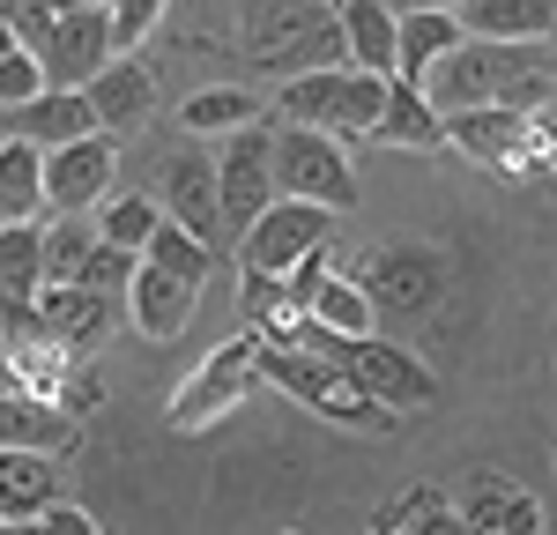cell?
Returning <instances> with one entry per match:
<instances>
[{
	"label": "cell",
	"mask_w": 557,
	"mask_h": 535,
	"mask_svg": "<svg viewBox=\"0 0 557 535\" xmlns=\"http://www.w3.org/2000/svg\"><path fill=\"white\" fill-rule=\"evenodd\" d=\"M238 38L260 75H305V67H349L335 0H238Z\"/></svg>",
	"instance_id": "6da1fadb"
},
{
	"label": "cell",
	"mask_w": 557,
	"mask_h": 535,
	"mask_svg": "<svg viewBox=\"0 0 557 535\" xmlns=\"http://www.w3.org/2000/svg\"><path fill=\"white\" fill-rule=\"evenodd\" d=\"M260 380H275L290 401H305L312 416H335V424H349V432H394V424H401L394 409H380V401L349 380L343 364L305 357V350H290V343H260Z\"/></svg>",
	"instance_id": "7a4b0ae2"
},
{
	"label": "cell",
	"mask_w": 557,
	"mask_h": 535,
	"mask_svg": "<svg viewBox=\"0 0 557 535\" xmlns=\"http://www.w3.org/2000/svg\"><path fill=\"white\" fill-rule=\"evenodd\" d=\"M268 172H275V194H290V201H320L335 216L357 209V172H349L343 141L320 127H275L268 134Z\"/></svg>",
	"instance_id": "3957f363"
},
{
	"label": "cell",
	"mask_w": 557,
	"mask_h": 535,
	"mask_svg": "<svg viewBox=\"0 0 557 535\" xmlns=\"http://www.w3.org/2000/svg\"><path fill=\"white\" fill-rule=\"evenodd\" d=\"M446 149H461L469 164H491L506 178H528V172H543V157H550V127L535 112L469 104V112H446Z\"/></svg>",
	"instance_id": "277c9868"
},
{
	"label": "cell",
	"mask_w": 557,
	"mask_h": 535,
	"mask_svg": "<svg viewBox=\"0 0 557 535\" xmlns=\"http://www.w3.org/2000/svg\"><path fill=\"white\" fill-rule=\"evenodd\" d=\"M253 387H260V335L215 343V350L194 364V380L172 395V432H209L215 416H231Z\"/></svg>",
	"instance_id": "5b68a950"
},
{
	"label": "cell",
	"mask_w": 557,
	"mask_h": 535,
	"mask_svg": "<svg viewBox=\"0 0 557 535\" xmlns=\"http://www.w3.org/2000/svg\"><path fill=\"white\" fill-rule=\"evenodd\" d=\"M312 246H335V209L320 201H290L275 194L246 231H238V268H260V275H283L290 261H305Z\"/></svg>",
	"instance_id": "8992f818"
},
{
	"label": "cell",
	"mask_w": 557,
	"mask_h": 535,
	"mask_svg": "<svg viewBox=\"0 0 557 535\" xmlns=\"http://www.w3.org/2000/svg\"><path fill=\"white\" fill-rule=\"evenodd\" d=\"M357 290H364V298H372V312H386V320H424V312L438 306V290H446V268H438V253H431V246L394 238V246H380V253H372V268L357 275Z\"/></svg>",
	"instance_id": "52a82bcc"
},
{
	"label": "cell",
	"mask_w": 557,
	"mask_h": 535,
	"mask_svg": "<svg viewBox=\"0 0 557 535\" xmlns=\"http://www.w3.org/2000/svg\"><path fill=\"white\" fill-rule=\"evenodd\" d=\"M483 45V104H506V112H535L557 97V38H520V45Z\"/></svg>",
	"instance_id": "ba28073f"
},
{
	"label": "cell",
	"mask_w": 557,
	"mask_h": 535,
	"mask_svg": "<svg viewBox=\"0 0 557 535\" xmlns=\"http://www.w3.org/2000/svg\"><path fill=\"white\" fill-rule=\"evenodd\" d=\"M268 134L275 127H238L215 157V216H223V238H238L246 223L275 201V172H268Z\"/></svg>",
	"instance_id": "9c48e42d"
},
{
	"label": "cell",
	"mask_w": 557,
	"mask_h": 535,
	"mask_svg": "<svg viewBox=\"0 0 557 535\" xmlns=\"http://www.w3.org/2000/svg\"><path fill=\"white\" fill-rule=\"evenodd\" d=\"M343 372L364 387V395L380 401V409H424L438 395V380H431V364L409 343H386V335H357L343 350Z\"/></svg>",
	"instance_id": "30bf717a"
},
{
	"label": "cell",
	"mask_w": 557,
	"mask_h": 535,
	"mask_svg": "<svg viewBox=\"0 0 557 535\" xmlns=\"http://www.w3.org/2000/svg\"><path fill=\"white\" fill-rule=\"evenodd\" d=\"M38 320L67 357H97L127 327V298H104V290H83V283H38Z\"/></svg>",
	"instance_id": "8fae6325"
},
{
	"label": "cell",
	"mask_w": 557,
	"mask_h": 535,
	"mask_svg": "<svg viewBox=\"0 0 557 535\" xmlns=\"http://www.w3.org/2000/svg\"><path fill=\"white\" fill-rule=\"evenodd\" d=\"M112 172H120L112 134H83V141L45 149V209H52V216H89V209L112 194Z\"/></svg>",
	"instance_id": "7c38bea8"
},
{
	"label": "cell",
	"mask_w": 557,
	"mask_h": 535,
	"mask_svg": "<svg viewBox=\"0 0 557 535\" xmlns=\"http://www.w3.org/2000/svg\"><path fill=\"white\" fill-rule=\"evenodd\" d=\"M104 60H112V23H104V0L52 15V30H45V45H38L45 89H83Z\"/></svg>",
	"instance_id": "4fadbf2b"
},
{
	"label": "cell",
	"mask_w": 557,
	"mask_h": 535,
	"mask_svg": "<svg viewBox=\"0 0 557 535\" xmlns=\"http://www.w3.org/2000/svg\"><path fill=\"white\" fill-rule=\"evenodd\" d=\"M454 513H461V535H543L535 490H520L498 469H469L454 490Z\"/></svg>",
	"instance_id": "5bb4252c"
},
{
	"label": "cell",
	"mask_w": 557,
	"mask_h": 535,
	"mask_svg": "<svg viewBox=\"0 0 557 535\" xmlns=\"http://www.w3.org/2000/svg\"><path fill=\"white\" fill-rule=\"evenodd\" d=\"M157 209H164L172 223H186L201 246H223V216H215V157H201V149L164 157V172H157Z\"/></svg>",
	"instance_id": "9a60e30c"
},
{
	"label": "cell",
	"mask_w": 557,
	"mask_h": 535,
	"mask_svg": "<svg viewBox=\"0 0 557 535\" xmlns=\"http://www.w3.org/2000/svg\"><path fill=\"white\" fill-rule=\"evenodd\" d=\"M83 97H89V112H97L104 134H134L149 112H157V75H149L134 52H112V60L83 83Z\"/></svg>",
	"instance_id": "2e32d148"
},
{
	"label": "cell",
	"mask_w": 557,
	"mask_h": 535,
	"mask_svg": "<svg viewBox=\"0 0 557 535\" xmlns=\"http://www.w3.org/2000/svg\"><path fill=\"white\" fill-rule=\"evenodd\" d=\"M194 312H201V290H186L178 275H164V268L134 261V283H127L134 335H149V343H178V335L194 327Z\"/></svg>",
	"instance_id": "e0dca14e"
},
{
	"label": "cell",
	"mask_w": 557,
	"mask_h": 535,
	"mask_svg": "<svg viewBox=\"0 0 557 535\" xmlns=\"http://www.w3.org/2000/svg\"><path fill=\"white\" fill-rule=\"evenodd\" d=\"M8 134L30 141V149H60V141H83V134H104V127H97L83 89H38L30 104L8 112Z\"/></svg>",
	"instance_id": "ac0fdd59"
},
{
	"label": "cell",
	"mask_w": 557,
	"mask_h": 535,
	"mask_svg": "<svg viewBox=\"0 0 557 535\" xmlns=\"http://www.w3.org/2000/svg\"><path fill=\"white\" fill-rule=\"evenodd\" d=\"M0 446H30V453H75L83 446V424L67 416V409H52V401L23 395V387H8L0 395Z\"/></svg>",
	"instance_id": "d6986e66"
},
{
	"label": "cell",
	"mask_w": 557,
	"mask_h": 535,
	"mask_svg": "<svg viewBox=\"0 0 557 535\" xmlns=\"http://www.w3.org/2000/svg\"><path fill=\"white\" fill-rule=\"evenodd\" d=\"M461 38L520 45V38H557V0H454Z\"/></svg>",
	"instance_id": "ffe728a7"
},
{
	"label": "cell",
	"mask_w": 557,
	"mask_h": 535,
	"mask_svg": "<svg viewBox=\"0 0 557 535\" xmlns=\"http://www.w3.org/2000/svg\"><path fill=\"white\" fill-rule=\"evenodd\" d=\"M372 141L386 149H446V112H431V97L417 83H401V75H386V104H380V127Z\"/></svg>",
	"instance_id": "44dd1931"
},
{
	"label": "cell",
	"mask_w": 557,
	"mask_h": 535,
	"mask_svg": "<svg viewBox=\"0 0 557 535\" xmlns=\"http://www.w3.org/2000/svg\"><path fill=\"white\" fill-rule=\"evenodd\" d=\"M238 306H246V335H260V343H298L305 320H312L290 298V283L283 275H260V268H238Z\"/></svg>",
	"instance_id": "7402d4cb"
},
{
	"label": "cell",
	"mask_w": 557,
	"mask_h": 535,
	"mask_svg": "<svg viewBox=\"0 0 557 535\" xmlns=\"http://www.w3.org/2000/svg\"><path fill=\"white\" fill-rule=\"evenodd\" d=\"M52 498H60V469H52V453L0 446V521H38Z\"/></svg>",
	"instance_id": "603a6c76"
},
{
	"label": "cell",
	"mask_w": 557,
	"mask_h": 535,
	"mask_svg": "<svg viewBox=\"0 0 557 535\" xmlns=\"http://www.w3.org/2000/svg\"><path fill=\"white\" fill-rule=\"evenodd\" d=\"M454 45H461L454 8H409V15H394V67H386V75L424 83V67L438 60V52H454Z\"/></svg>",
	"instance_id": "cb8c5ba5"
},
{
	"label": "cell",
	"mask_w": 557,
	"mask_h": 535,
	"mask_svg": "<svg viewBox=\"0 0 557 535\" xmlns=\"http://www.w3.org/2000/svg\"><path fill=\"white\" fill-rule=\"evenodd\" d=\"M45 216V149L0 141V223H38Z\"/></svg>",
	"instance_id": "d4e9b609"
},
{
	"label": "cell",
	"mask_w": 557,
	"mask_h": 535,
	"mask_svg": "<svg viewBox=\"0 0 557 535\" xmlns=\"http://www.w3.org/2000/svg\"><path fill=\"white\" fill-rule=\"evenodd\" d=\"M335 23H343L349 67H372V75L394 67V8L386 0H335Z\"/></svg>",
	"instance_id": "484cf974"
},
{
	"label": "cell",
	"mask_w": 557,
	"mask_h": 535,
	"mask_svg": "<svg viewBox=\"0 0 557 535\" xmlns=\"http://www.w3.org/2000/svg\"><path fill=\"white\" fill-rule=\"evenodd\" d=\"M141 261L164 268V275H178L186 290H209V275H215V246H201V238H194L186 223L157 216V231L141 238Z\"/></svg>",
	"instance_id": "4316f807"
},
{
	"label": "cell",
	"mask_w": 557,
	"mask_h": 535,
	"mask_svg": "<svg viewBox=\"0 0 557 535\" xmlns=\"http://www.w3.org/2000/svg\"><path fill=\"white\" fill-rule=\"evenodd\" d=\"M305 312H312V327H327V335H343V343H357V335H372V298L357 290V275H343V268H327L320 275V290L305 298Z\"/></svg>",
	"instance_id": "83f0119b"
},
{
	"label": "cell",
	"mask_w": 557,
	"mask_h": 535,
	"mask_svg": "<svg viewBox=\"0 0 557 535\" xmlns=\"http://www.w3.org/2000/svg\"><path fill=\"white\" fill-rule=\"evenodd\" d=\"M335 97H343V67H305V75H283L275 89V112L283 127H335Z\"/></svg>",
	"instance_id": "f1b7e54d"
},
{
	"label": "cell",
	"mask_w": 557,
	"mask_h": 535,
	"mask_svg": "<svg viewBox=\"0 0 557 535\" xmlns=\"http://www.w3.org/2000/svg\"><path fill=\"white\" fill-rule=\"evenodd\" d=\"M178 120H186V134L201 141V134H238V127H253V120H260V104H253V89L215 83V89H194Z\"/></svg>",
	"instance_id": "f546056e"
},
{
	"label": "cell",
	"mask_w": 557,
	"mask_h": 535,
	"mask_svg": "<svg viewBox=\"0 0 557 535\" xmlns=\"http://www.w3.org/2000/svg\"><path fill=\"white\" fill-rule=\"evenodd\" d=\"M380 104H386V75L372 67H343V97H335V141H372L380 127Z\"/></svg>",
	"instance_id": "4dcf8cb0"
},
{
	"label": "cell",
	"mask_w": 557,
	"mask_h": 535,
	"mask_svg": "<svg viewBox=\"0 0 557 535\" xmlns=\"http://www.w3.org/2000/svg\"><path fill=\"white\" fill-rule=\"evenodd\" d=\"M372 535H461V513L438 490H401L380 521H372Z\"/></svg>",
	"instance_id": "1f68e13d"
},
{
	"label": "cell",
	"mask_w": 557,
	"mask_h": 535,
	"mask_svg": "<svg viewBox=\"0 0 557 535\" xmlns=\"http://www.w3.org/2000/svg\"><path fill=\"white\" fill-rule=\"evenodd\" d=\"M45 283V223H0V290H38Z\"/></svg>",
	"instance_id": "d6a6232c"
},
{
	"label": "cell",
	"mask_w": 557,
	"mask_h": 535,
	"mask_svg": "<svg viewBox=\"0 0 557 535\" xmlns=\"http://www.w3.org/2000/svg\"><path fill=\"white\" fill-rule=\"evenodd\" d=\"M157 194H104L97 201V238L104 246H127V253H141V238L157 231Z\"/></svg>",
	"instance_id": "836d02e7"
},
{
	"label": "cell",
	"mask_w": 557,
	"mask_h": 535,
	"mask_svg": "<svg viewBox=\"0 0 557 535\" xmlns=\"http://www.w3.org/2000/svg\"><path fill=\"white\" fill-rule=\"evenodd\" d=\"M89 246H97V223L60 216L45 231V283H75V268L89 261Z\"/></svg>",
	"instance_id": "e575fe53"
},
{
	"label": "cell",
	"mask_w": 557,
	"mask_h": 535,
	"mask_svg": "<svg viewBox=\"0 0 557 535\" xmlns=\"http://www.w3.org/2000/svg\"><path fill=\"white\" fill-rule=\"evenodd\" d=\"M134 261H141V253H127V246H104V238H97V246H89V261L75 268V283H83V290H104V298H127Z\"/></svg>",
	"instance_id": "d590c367"
},
{
	"label": "cell",
	"mask_w": 557,
	"mask_h": 535,
	"mask_svg": "<svg viewBox=\"0 0 557 535\" xmlns=\"http://www.w3.org/2000/svg\"><path fill=\"white\" fill-rule=\"evenodd\" d=\"M104 23H112V52H134L164 23V0H104Z\"/></svg>",
	"instance_id": "8d00e7d4"
},
{
	"label": "cell",
	"mask_w": 557,
	"mask_h": 535,
	"mask_svg": "<svg viewBox=\"0 0 557 535\" xmlns=\"http://www.w3.org/2000/svg\"><path fill=\"white\" fill-rule=\"evenodd\" d=\"M45 89V67H38V52H0V112H15V104H30Z\"/></svg>",
	"instance_id": "74e56055"
},
{
	"label": "cell",
	"mask_w": 557,
	"mask_h": 535,
	"mask_svg": "<svg viewBox=\"0 0 557 535\" xmlns=\"http://www.w3.org/2000/svg\"><path fill=\"white\" fill-rule=\"evenodd\" d=\"M38 535H104V528L89 521L83 506H67V498H52V506L38 513Z\"/></svg>",
	"instance_id": "f35d334b"
},
{
	"label": "cell",
	"mask_w": 557,
	"mask_h": 535,
	"mask_svg": "<svg viewBox=\"0 0 557 535\" xmlns=\"http://www.w3.org/2000/svg\"><path fill=\"white\" fill-rule=\"evenodd\" d=\"M394 15H409V8H454V0H386Z\"/></svg>",
	"instance_id": "ab89813d"
},
{
	"label": "cell",
	"mask_w": 557,
	"mask_h": 535,
	"mask_svg": "<svg viewBox=\"0 0 557 535\" xmlns=\"http://www.w3.org/2000/svg\"><path fill=\"white\" fill-rule=\"evenodd\" d=\"M30 8H45V15H67V8H89V0H30Z\"/></svg>",
	"instance_id": "60d3db41"
},
{
	"label": "cell",
	"mask_w": 557,
	"mask_h": 535,
	"mask_svg": "<svg viewBox=\"0 0 557 535\" xmlns=\"http://www.w3.org/2000/svg\"><path fill=\"white\" fill-rule=\"evenodd\" d=\"M0 535H38V521H0Z\"/></svg>",
	"instance_id": "b9f144b4"
},
{
	"label": "cell",
	"mask_w": 557,
	"mask_h": 535,
	"mask_svg": "<svg viewBox=\"0 0 557 535\" xmlns=\"http://www.w3.org/2000/svg\"><path fill=\"white\" fill-rule=\"evenodd\" d=\"M0 52H15V30H8V15H0Z\"/></svg>",
	"instance_id": "7bdbcfd3"
},
{
	"label": "cell",
	"mask_w": 557,
	"mask_h": 535,
	"mask_svg": "<svg viewBox=\"0 0 557 535\" xmlns=\"http://www.w3.org/2000/svg\"><path fill=\"white\" fill-rule=\"evenodd\" d=\"M283 535H298V528H283Z\"/></svg>",
	"instance_id": "ee69618b"
}]
</instances>
